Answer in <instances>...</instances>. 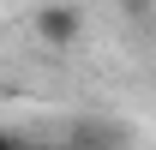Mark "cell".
I'll return each instance as SVG.
<instances>
[{"instance_id": "1", "label": "cell", "mask_w": 156, "mask_h": 150, "mask_svg": "<svg viewBox=\"0 0 156 150\" xmlns=\"http://www.w3.org/2000/svg\"><path fill=\"white\" fill-rule=\"evenodd\" d=\"M36 36L48 42V48H72V42L84 36V12L66 6V0H48V6L36 12Z\"/></svg>"}, {"instance_id": "2", "label": "cell", "mask_w": 156, "mask_h": 150, "mask_svg": "<svg viewBox=\"0 0 156 150\" xmlns=\"http://www.w3.org/2000/svg\"><path fill=\"white\" fill-rule=\"evenodd\" d=\"M150 12H156V0H120V18L126 24H144Z\"/></svg>"}, {"instance_id": "3", "label": "cell", "mask_w": 156, "mask_h": 150, "mask_svg": "<svg viewBox=\"0 0 156 150\" xmlns=\"http://www.w3.org/2000/svg\"><path fill=\"white\" fill-rule=\"evenodd\" d=\"M0 150H36V144H24V138H6V144H0Z\"/></svg>"}]
</instances>
